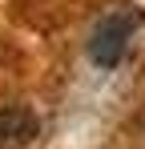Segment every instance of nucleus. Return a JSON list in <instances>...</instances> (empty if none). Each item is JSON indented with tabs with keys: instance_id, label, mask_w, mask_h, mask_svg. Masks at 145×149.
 I'll list each match as a JSON object with an SVG mask.
<instances>
[{
	"instance_id": "nucleus-1",
	"label": "nucleus",
	"mask_w": 145,
	"mask_h": 149,
	"mask_svg": "<svg viewBox=\"0 0 145 149\" xmlns=\"http://www.w3.org/2000/svg\"><path fill=\"white\" fill-rule=\"evenodd\" d=\"M137 24H141V12L137 8H129V4L109 8L97 20L93 36H89V61H93L97 69H117L125 49H129V36L137 32Z\"/></svg>"
},
{
	"instance_id": "nucleus-2",
	"label": "nucleus",
	"mask_w": 145,
	"mask_h": 149,
	"mask_svg": "<svg viewBox=\"0 0 145 149\" xmlns=\"http://www.w3.org/2000/svg\"><path fill=\"white\" fill-rule=\"evenodd\" d=\"M36 113L28 109V105H4L0 109V149H24L32 145V137H36Z\"/></svg>"
}]
</instances>
